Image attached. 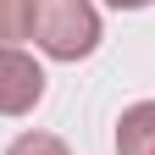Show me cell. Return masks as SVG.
Segmentation results:
<instances>
[{
	"mask_svg": "<svg viewBox=\"0 0 155 155\" xmlns=\"http://www.w3.org/2000/svg\"><path fill=\"white\" fill-rule=\"evenodd\" d=\"M6 155H72L55 133H22V139H11V150Z\"/></svg>",
	"mask_w": 155,
	"mask_h": 155,
	"instance_id": "5b68a950",
	"label": "cell"
},
{
	"mask_svg": "<svg viewBox=\"0 0 155 155\" xmlns=\"http://www.w3.org/2000/svg\"><path fill=\"white\" fill-rule=\"evenodd\" d=\"M28 39L50 61H83L100 45L94 0H28Z\"/></svg>",
	"mask_w": 155,
	"mask_h": 155,
	"instance_id": "6da1fadb",
	"label": "cell"
},
{
	"mask_svg": "<svg viewBox=\"0 0 155 155\" xmlns=\"http://www.w3.org/2000/svg\"><path fill=\"white\" fill-rule=\"evenodd\" d=\"M28 39V0H0V50H17Z\"/></svg>",
	"mask_w": 155,
	"mask_h": 155,
	"instance_id": "277c9868",
	"label": "cell"
},
{
	"mask_svg": "<svg viewBox=\"0 0 155 155\" xmlns=\"http://www.w3.org/2000/svg\"><path fill=\"white\" fill-rule=\"evenodd\" d=\"M116 155H155V100H139L116 122Z\"/></svg>",
	"mask_w": 155,
	"mask_h": 155,
	"instance_id": "3957f363",
	"label": "cell"
},
{
	"mask_svg": "<svg viewBox=\"0 0 155 155\" xmlns=\"http://www.w3.org/2000/svg\"><path fill=\"white\" fill-rule=\"evenodd\" d=\"M105 6H116V11H144V6H155V0H105Z\"/></svg>",
	"mask_w": 155,
	"mask_h": 155,
	"instance_id": "8992f818",
	"label": "cell"
},
{
	"mask_svg": "<svg viewBox=\"0 0 155 155\" xmlns=\"http://www.w3.org/2000/svg\"><path fill=\"white\" fill-rule=\"evenodd\" d=\"M45 100V67L28 50H0V116H28Z\"/></svg>",
	"mask_w": 155,
	"mask_h": 155,
	"instance_id": "7a4b0ae2",
	"label": "cell"
}]
</instances>
